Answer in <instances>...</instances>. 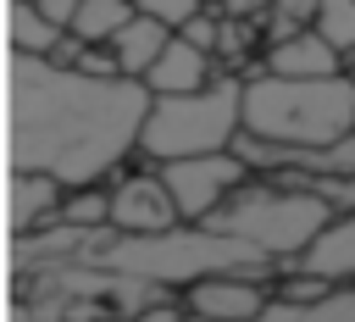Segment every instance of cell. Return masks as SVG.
I'll return each mask as SVG.
<instances>
[{"instance_id": "1", "label": "cell", "mask_w": 355, "mask_h": 322, "mask_svg": "<svg viewBox=\"0 0 355 322\" xmlns=\"http://www.w3.org/2000/svg\"><path fill=\"white\" fill-rule=\"evenodd\" d=\"M144 111H150V89L133 78H94L78 67L17 56L11 61V167L17 178L89 189L139 144Z\"/></svg>"}, {"instance_id": "2", "label": "cell", "mask_w": 355, "mask_h": 322, "mask_svg": "<svg viewBox=\"0 0 355 322\" xmlns=\"http://www.w3.org/2000/svg\"><path fill=\"white\" fill-rule=\"evenodd\" d=\"M239 133L277 155H322L355 139V83L333 78H250L239 83Z\"/></svg>"}, {"instance_id": "3", "label": "cell", "mask_w": 355, "mask_h": 322, "mask_svg": "<svg viewBox=\"0 0 355 322\" xmlns=\"http://www.w3.org/2000/svg\"><path fill=\"white\" fill-rule=\"evenodd\" d=\"M333 222V205L322 200V194H311V189H288V183H244V189H233L200 228H211V233H222V239H233V244H250V250H261L266 261L272 255H305L316 239H322V228Z\"/></svg>"}, {"instance_id": "4", "label": "cell", "mask_w": 355, "mask_h": 322, "mask_svg": "<svg viewBox=\"0 0 355 322\" xmlns=\"http://www.w3.org/2000/svg\"><path fill=\"white\" fill-rule=\"evenodd\" d=\"M239 139V83H205L194 94H161L144 111L139 150L166 161H194V155H222Z\"/></svg>"}, {"instance_id": "5", "label": "cell", "mask_w": 355, "mask_h": 322, "mask_svg": "<svg viewBox=\"0 0 355 322\" xmlns=\"http://www.w3.org/2000/svg\"><path fill=\"white\" fill-rule=\"evenodd\" d=\"M161 189H166V200H172V211H178V222H189V228H200L233 189H244V178H250V167L233 155V150H222V155H194V161H166L161 172Z\"/></svg>"}, {"instance_id": "6", "label": "cell", "mask_w": 355, "mask_h": 322, "mask_svg": "<svg viewBox=\"0 0 355 322\" xmlns=\"http://www.w3.org/2000/svg\"><path fill=\"white\" fill-rule=\"evenodd\" d=\"M105 228H116V233H166V228H178V211H172L161 178L155 172L122 178L105 200Z\"/></svg>"}, {"instance_id": "7", "label": "cell", "mask_w": 355, "mask_h": 322, "mask_svg": "<svg viewBox=\"0 0 355 322\" xmlns=\"http://www.w3.org/2000/svg\"><path fill=\"white\" fill-rule=\"evenodd\" d=\"M266 311V294L244 278H211L189 289V316L200 322H255Z\"/></svg>"}, {"instance_id": "8", "label": "cell", "mask_w": 355, "mask_h": 322, "mask_svg": "<svg viewBox=\"0 0 355 322\" xmlns=\"http://www.w3.org/2000/svg\"><path fill=\"white\" fill-rule=\"evenodd\" d=\"M305 278H322V283H338V278H355V211L333 217L322 228V239L294 261Z\"/></svg>"}, {"instance_id": "9", "label": "cell", "mask_w": 355, "mask_h": 322, "mask_svg": "<svg viewBox=\"0 0 355 322\" xmlns=\"http://www.w3.org/2000/svg\"><path fill=\"white\" fill-rule=\"evenodd\" d=\"M144 89H150V100L205 89V56H200L194 44H183V39H166V50L155 56V67L144 72Z\"/></svg>"}, {"instance_id": "10", "label": "cell", "mask_w": 355, "mask_h": 322, "mask_svg": "<svg viewBox=\"0 0 355 322\" xmlns=\"http://www.w3.org/2000/svg\"><path fill=\"white\" fill-rule=\"evenodd\" d=\"M166 39H172L166 28H155L150 17H139V11H133V22H128V28H122L105 50H111V67H116L122 78L144 83V72H150V67H155V56L166 50Z\"/></svg>"}, {"instance_id": "11", "label": "cell", "mask_w": 355, "mask_h": 322, "mask_svg": "<svg viewBox=\"0 0 355 322\" xmlns=\"http://www.w3.org/2000/svg\"><path fill=\"white\" fill-rule=\"evenodd\" d=\"M266 72H272V78H333V72H338V56H333L311 28H305V33H294V39H277V44H272Z\"/></svg>"}, {"instance_id": "12", "label": "cell", "mask_w": 355, "mask_h": 322, "mask_svg": "<svg viewBox=\"0 0 355 322\" xmlns=\"http://www.w3.org/2000/svg\"><path fill=\"white\" fill-rule=\"evenodd\" d=\"M178 322H200V316H178ZM255 322H355V289H327L322 300H305V305L266 300Z\"/></svg>"}, {"instance_id": "13", "label": "cell", "mask_w": 355, "mask_h": 322, "mask_svg": "<svg viewBox=\"0 0 355 322\" xmlns=\"http://www.w3.org/2000/svg\"><path fill=\"white\" fill-rule=\"evenodd\" d=\"M128 22H133V0H83L67 33L78 44H111Z\"/></svg>"}, {"instance_id": "14", "label": "cell", "mask_w": 355, "mask_h": 322, "mask_svg": "<svg viewBox=\"0 0 355 322\" xmlns=\"http://www.w3.org/2000/svg\"><path fill=\"white\" fill-rule=\"evenodd\" d=\"M61 200H55V183L50 178H11V222H17V239L28 228H44V217H55Z\"/></svg>"}, {"instance_id": "15", "label": "cell", "mask_w": 355, "mask_h": 322, "mask_svg": "<svg viewBox=\"0 0 355 322\" xmlns=\"http://www.w3.org/2000/svg\"><path fill=\"white\" fill-rule=\"evenodd\" d=\"M61 39H67V33L50 28V22L39 17L33 0H17V6H11V44H17V56H39V61H50Z\"/></svg>"}, {"instance_id": "16", "label": "cell", "mask_w": 355, "mask_h": 322, "mask_svg": "<svg viewBox=\"0 0 355 322\" xmlns=\"http://www.w3.org/2000/svg\"><path fill=\"white\" fill-rule=\"evenodd\" d=\"M311 33H316L333 56H355V0H322Z\"/></svg>"}, {"instance_id": "17", "label": "cell", "mask_w": 355, "mask_h": 322, "mask_svg": "<svg viewBox=\"0 0 355 322\" xmlns=\"http://www.w3.org/2000/svg\"><path fill=\"white\" fill-rule=\"evenodd\" d=\"M133 11L150 17V22L166 28V33H183V28L200 17V0H133Z\"/></svg>"}, {"instance_id": "18", "label": "cell", "mask_w": 355, "mask_h": 322, "mask_svg": "<svg viewBox=\"0 0 355 322\" xmlns=\"http://www.w3.org/2000/svg\"><path fill=\"white\" fill-rule=\"evenodd\" d=\"M105 200L111 194H100V189H78L72 200H61L55 222H67V228H100L105 222Z\"/></svg>"}, {"instance_id": "19", "label": "cell", "mask_w": 355, "mask_h": 322, "mask_svg": "<svg viewBox=\"0 0 355 322\" xmlns=\"http://www.w3.org/2000/svg\"><path fill=\"white\" fill-rule=\"evenodd\" d=\"M316 6L322 0H272V22H277V39H294L316 22Z\"/></svg>"}, {"instance_id": "20", "label": "cell", "mask_w": 355, "mask_h": 322, "mask_svg": "<svg viewBox=\"0 0 355 322\" xmlns=\"http://www.w3.org/2000/svg\"><path fill=\"white\" fill-rule=\"evenodd\" d=\"M172 39H183V44H194V50H200V56H211V50H216V44H222V28H216V22H211V17H205V11H200V17H194V22H189V28H183V33H172Z\"/></svg>"}, {"instance_id": "21", "label": "cell", "mask_w": 355, "mask_h": 322, "mask_svg": "<svg viewBox=\"0 0 355 322\" xmlns=\"http://www.w3.org/2000/svg\"><path fill=\"white\" fill-rule=\"evenodd\" d=\"M33 6H39V17H44V22H50V28H61V33H67V28H72V17H78V6H83V0H33Z\"/></svg>"}, {"instance_id": "22", "label": "cell", "mask_w": 355, "mask_h": 322, "mask_svg": "<svg viewBox=\"0 0 355 322\" xmlns=\"http://www.w3.org/2000/svg\"><path fill=\"white\" fill-rule=\"evenodd\" d=\"M261 11H272V0H222V17H227V22H250V17H261Z\"/></svg>"}, {"instance_id": "23", "label": "cell", "mask_w": 355, "mask_h": 322, "mask_svg": "<svg viewBox=\"0 0 355 322\" xmlns=\"http://www.w3.org/2000/svg\"><path fill=\"white\" fill-rule=\"evenodd\" d=\"M349 83H355V56H349Z\"/></svg>"}, {"instance_id": "24", "label": "cell", "mask_w": 355, "mask_h": 322, "mask_svg": "<svg viewBox=\"0 0 355 322\" xmlns=\"http://www.w3.org/2000/svg\"><path fill=\"white\" fill-rule=\"evenodd\" d=\"M17 322H33V316H17Z\"/></svg>"}]
</instances>
